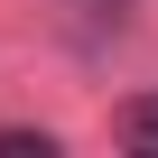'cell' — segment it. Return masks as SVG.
Returning <instances> with one entry per match:
<instances>
[{
    "mask_svg": "<svg viewBox=\"0 0 158 158\" xmlns=\"http://www.w3.org/2000/svg\"><path fill=\"white\" fill-rule=\"evenodd\" d=\"M121 139H130V149H158V93L121 102Z\"/></svg>",
    "mask_w": 158,
    "mask_h": 158,
    "instance_id": "cell-1",
    "label": "cell"
},
{
    "mask_svg": "<svg viewBox=\"0 0 158 158\" xmlns=\"http://www.w3.org/2000/svg\"><path fill=\"white\" fill-rule=\"evenodd\" d=\"M0 158H56L47 130H0Z\"/></svg>",
    "mask_w": 158,
    "mask_h": 158,
    "instance_id": "cell-2",
    "label": "cell"
}]
</instances>
